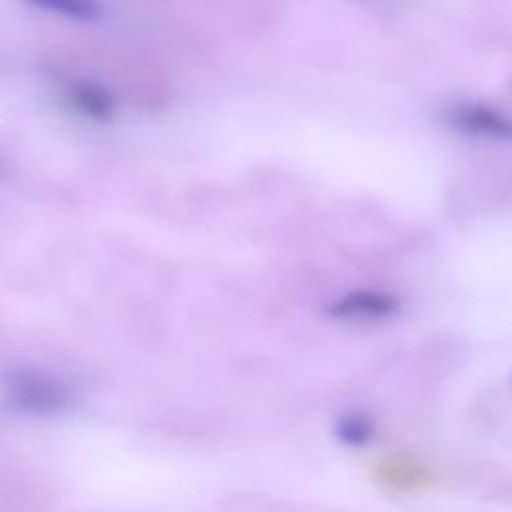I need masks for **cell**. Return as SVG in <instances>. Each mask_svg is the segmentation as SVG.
<instances>
[{"mask_svg":"<svg viewBox=\"0 0 512 512\" xmlns=\"http://www.w3.org/2000/svg\"><path fill=\"white\" fill-rule=\"evenodd\" d=\"M454 120L466 128V130H474V132H484L490 136H510L512 134V124L502 118L496 112H490L486 108H460L458 112H454Z\"/></svg>","mask_w":512,"mask_h":512,"instance_id":"obj_1","label":"cell"}]
</instances>
